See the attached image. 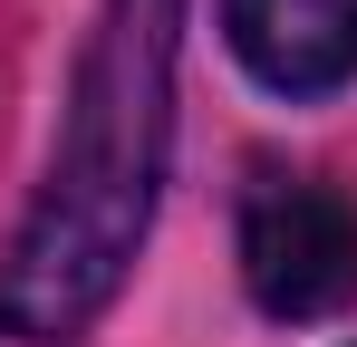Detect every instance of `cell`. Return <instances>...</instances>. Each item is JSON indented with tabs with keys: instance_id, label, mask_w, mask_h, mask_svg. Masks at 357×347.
<instances>
[{
	"instance_id": "1",
	"label": "cell",
	"mask_w": 357,
	"mask_h": 347,
	"mask_svg": "<svg viewBox=\"0 0 357 347\" xmlns=\"http://www.w3.org/2000/svg\"><path fill=\"white\" fill-rule=\"evenodd\" d=\"M174 29L183 0L97 10L49 183L0 261V338H77L126 289L165 193V145H174Z\"/></svg>"
},
{
	"instance_id": "2",
	"label": "cell",
	"mask_w": 357,
	"mask_h": 347,
	"mask_svg": "<svg viewBox=\"0 0 357 347\" xmlns=\"http://www.w3.org/2000/svg\"><path fill=\"white\" fill-rule=\"evenodd\" d=\"M241 280L271 318H338L357 299V193L338 174L251 164V183H241Z\"/></svg>"
},
{
	"instance_id": "3",
	"label": "cell",
	"mask_w": 357,
	"mask_h": 347,
	"mask_svg": "<svg viewBox=\"0 0 357 347\" xmlns=\"http://www.w3.org/2000/svg\"><path fill=\"white\" fill-rule=\"evenodd\" d=\"M222 39L271 97H338L357 77V0H222Z\"/></svg>"
}]
</instances>
